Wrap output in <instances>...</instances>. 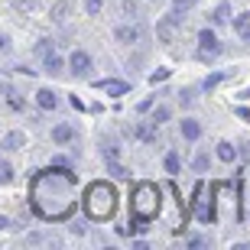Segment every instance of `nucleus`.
Masks as SVG:
<instances>
[{
	"instance_id": "obj_1",
	"label": "nucleus",
	"mask_w": 250,
	"mask_h": 250,
	"mask_svg": "<svg viewBox=\"0 0 250 250\" xmlns=\"http://www.w3.org/2000/svg\"><path fill=\"white\" fill-rule=\"evenodd\" d=\"M75 192H78V176L59 163V166H49L33 176L29 205L42 221H65L75 211Z\"/></svg>"
},
{
	"instance_id": "obj_2",
	"label": "nucleus",
	"mask_w": 250,
	"mask_h": 250,
	"mask_svg": "<svg viewBox=\"0 0 250 250\" xmlns=\"http://www.w3.org/2000/svg\"><path fill=\"white\" fill-rule=\"evenodd\" d=\"M117 211V192L107 182H91L84 188V214L91 221H107Z\"/></svg>"
},
{
	"instance_id": "obj_3",
	"label": "nucleus",
	"mask_w": 250,
	"mask_h": 250,
	"mask_svg": "<svg viewBox=\"0 0 250 250\" xmlns=\"http://www.w3.org/2000/svg\"><path fill=\"white\" fill-rule=\"evenodd\" d=\"M159 208H163V188L153 186V182H137L133 192H130V211L153 221L159 214Z\"/></svg>"
},
{
	"instance_id": "obj_4",
	"label": "nucleus",
	"mask_w": 250,
	"mask_h": 250,
	"mask_svg": "<svg viewBox=\"0 0 250 250\" xmlns=\"http://www.w3.org/2000/svg\"><path fill=\"white\" fill-rule=\"evenodd\" d=\"M214 195H218V186H198L195 188V205H192V214L198 224H211L214 221Z\"/></svg>"
},
{
	"instance_id": "obj_5",
	"label": "nucleus",
	"mask_w": 250,
	"mask_h": 250,
	"mask_svg": "<svg viewBox=\"0 0 250 250\" xmlns=\"http://www.w3.org/2000/svg\"><path fill=\"white\" fill-rule=\"evenodd\" d=\"M221 56V42H218V36H214L211 29H202L198 33V59L202 62H208V59Z\"/></svg>"
},
{
	"instance_id": "obj_6",
	"label": "nucleus",
	"mask_w": 250,
	"mask_h": 250,
	"mask_svg": "<svg viewBox=\"0 0 250 250\" xmlns=\"http://www.w3.org/2000/svg\"><path fill=\"white\" fill-rule=\"evenodd\" d=\"M182 23V13L179 10H172L166 20H159V26H156V33H159V39L163 42H172V36H176V26Z\"/></svg>"
},
{
	"instance_id": "obj_7",
	"label": "nucleus",
	"mask_w": 250,
	"mask_h": 250,
	"mask_svg": "<svg viewBox=\"0 0 250 250\" xmlns=\"http://www.w3.org/2000/svg\"><path fill=\"white\" fill-rule=\"evenodd\" d=\"M94 88L104 94H111V98H124L130 94V84L127 82H117V78H104V82H94Z\"/></svg>"
},
{
	"instance_id": "obj_8",
	"label": "nucleus",
	"mask_w": 250,
	"mask_h": 250,
	"mask_svg": "<svg viewBox=\"0 0 250 250\" xmlns=\"http://www.w3.org/2000/svg\"><path fill=\"white\" fill-rule=\"evenodd\" d=\"M68 68H72V75L84 78V75H88V68H91V56H88V52H82V49H75L72 59H68Z\"/></svg>"
},
{
	"instance_id": "obj_9",
	"label": "nucleus",
	"mask_w": 250,
	"mask_h": 250,
	"mask_svg": "<svg viewBox=\"0 0 250 250\" xmlns=\"http://www.w3.org/2000/svg\"><path fill=\"white\" fill-rule=\"evenodd\" d=\"M36 104L42 107V111H56L59 98H56V91H49V88H39V91H36Z\"/></svg>"
},
{
	"instance_id": "obj_10",
	"label": "nucleus",
	"mask_w": 250,
	"mask_h": 250,
	"mask_svg": "<svg viewBox=\"0 0 250 250\" xmlns=\"http://www.w3.org/2000/svg\"><path fill=\"white\" fill-rule=\"evenodd\" d=\"M72 137H75V130L68 124H56L52 127V143H72Z\"/></svg>"
},
{
	"instance_id": "obj_11",
	"label": "nucleus",
	"mask_w": 250,
	"mask_h": 250,
	"mask_svg": "<svg viewBox=\"0 0 250 250\" xmlns=\"http://www.w3.org/2000/svg\"><path fill=\"white\" fill-rule=\"evenodd\" d=\"M234 33L241 39H250V10L241 13V17H234Z\"/></svg>"
},
{
	"instance_id": "obj_12",
	"label": "nucleus",
	"mask_w": 250,
	"mask_h": 250,
	"mask_svg": "<svg viewBox=\"0 0 250 250\" xmlns=\"http://www.w3.org/2000/svg\"><path fill=\"white\" fill-rule=\"evenodd\" d=\"M42 68H46L49 75H62V59H59L56 52H49V56H42Z\"/></svg>"
},
{
	"instance_id": "obj_13",
	"label": "nucleus",
	"mask_w": 250,
	"mask_h": 250,
	"mask_svg": "<svg viewBox=\"0 0 250 250\" xmlns=\"http://www.w3.org/2000/svg\"><path fill=\"white\" fill-rule=\"evenodd\" d=\"M133 133H137L140 140H146V143H149V140H156V124H153V121H149V124H137Z\"/></svg>"
},
{
	"instance_id": "obj_14",
	"label": "nucleus",
	"mask_w": 250,
	"mask_h": 250,
	"mask_svg": "<svg viewBox=\"0 0 250 250\" xmlns=\"http://www.w3.org/2000/svg\"><path fill=\"white\" fill-rule=\"evenodd\" d=\"M218 159L221 163H234L237 159V146L234 143H218Z\"/></svg>"
},
{
	"instance_id": "obj_15",
	"label": "nucleus",
	"mask_w": 250,
	"mask_h": 250,
	"mask_svg": "<svg viewBox=\"0 0 250 250\" xmlns=\"http://www.w3.org/2000/svg\"><path fill=\"white\" fill-rule=\"evenodd\" d=\"M23 143H26V137H23L20 130H13V133H7V137H3V149H20Z\"/></svg>"
},
{
	"instance_id": "obj_16",
	"label": "nucleus",
	"mask_w": 250,
	"mask_h": 250,
	"mask_svg": "<svg viewBox=\"0 0 250 250\" xmlns=\"http://www.w3.org/2000/svg\"><path fill=\"white\" fill-rule=\"evenodd\" d=\"M228 17H231V3H218V10L211 13V23L221 26V23H228Z\"/></svg>"
},
{
	"instance_id": "obj_17",
	"label": "nucleus",
	"mask_w": 250,
	"mask_h": 250,
	"mask_svg": "<svg viewBox=\"0 0 250 250\" xmlns=\"http://www.w3.org/2000/svg\"><path fill=\"white\" fill-rule=\"evenodd\" d=\"M117 39H121V42H137L140 29L137 26H117Z\"/></svg>"
},
{
	"instance_id": "obj_18",
	"label": "nucleus",
	"mask_w": 250,
	"mask_h": 250,
	"mask_svg": "<svg viewBox=\"0 0 250 250\" xmlns=\"http://www.w3.org/2000/svg\"><path fill=\"white\" fill-rule=\"evenodd\" d=\"M182 137H186V140H198V137H202L198 121H182Z\"/></svg>"
},
{
	"instance_id": "obj_19",
	"label": "nucleus",
	"mask_w": 250,
	"mask_h": 250,
	"mask_svg": "<svg viewBox=\"0 0 250 250\" xmlns=\"http://www.w3.org/2000/svg\"><path fill=\"white\" fill-rule=\"evenodd\" d=\"M107 172H111L114 179H130V172H127V166H121V163H117V159H107Z\"/></svg>"
},
{
	"instance_id": "obj_20",
	"label": "nucleus",
	"mask_w": 250,
	"mask_h": 250,
	"mask_svg": "<svg viewBox=\"0 0 250 250\" xmlns=\"http://www.w3.org/2000/svg\"><path fill=\"white\" fill-rule=\"evenodd\" d=\"M224 78H228V75H224V72H214V75H208V78H205V82H202V88H205V91H211V88H218V84H221Z\"/></svg>"
},
{
	"instance_id": "obj_21",
	"label": "nucleus",
	"mask_w": 250,
	"mask_h": 250,
	"mask_svg": "<svg viewBox=\"0 0 250 250\" xmlns=\"http://www.w3.org/2000/svg\"><path fill=\"white\" fill-rule=\"evenodd\" d=\"M169 121V107L166 104H159L156 111H153V124H166Z\"/></svg>"
},
{
	"instance_id": "obj_22",
	"label": "nucleus",
	"mask_w": 250,
	"mask_h": 250,
	"mask_svg": "<svg viewBox=\"0 0 250 250\" xmlns=\"http://www.w3.org/2000/svg\"><path fill=\"white\" fill-rule=\"evenodd\" d=\"M166 172H169V176H176V172H179V153H169V156H166Z\"/></svg>"
},
{
	"instance_id": "obj_23",
	"label": "nucleus",
	"mask_w": 250,
	"mask_h": 250,
	"mask_svg": "<svg viewBox=\"0 0 250 250\" xmlns=\"http://www.w3.org/2000/svg\"><path fill=\"white\" fill-rule=\"evenodd\" d=\"M68 10H72L68 3H59V7L52 10V20H59V23H65V20H68Z\"/></svg>"
},
{
	"instance_id": "obj_24",
	"label": "nucleus",
	"mask_w": 250,
	"mask_h": 250,
	"mask_svg": "<svg viewBox=\"0 0 250 250\" xmlns=\"http://www.w3.org/2000/svg\"><path fill=\"white\" fill-rule=\"evenodd\" d=\"M0 182H3V186L13 182V169H10V163H3V159H0Z\"/></svg>"
},
{
	"instance_id": "obj_25",
	"label": "nucleus",
	"mask_w": 250,
	"mask_h": 250,
	"mask_svg": "<svg viewBox=\"0 0 250 250\" xmlns=\"http://www.w3.org/2000/svg\"><path fill=\"white\" fill-rule=\"evenodd\" d=\"M101 7H104V0H84V10H88L91 17H98V13H101Z\"/></svg>"
},
{
	"instance_id": "obj_26",
	"label": "nucleus",
	"mask_w": 250,
	"mask_h": 250,
	"mask_svg": "<svg viewBox=\"0 0 250 250\" xmlns=\"http://www.w3.org/2000/svg\"><path fill=\"white\" fill-rule=\"evenodd\" d=\"M198 0H172V10H179V13H186V10H192Z\"/></svg>"
},
{
	"instance_id": "obj_27",
	"label": "nucleus",
	"mask_w": 250,
	"mask_h": 250,
	"mask_svg": "<svg viewBox=\"0 0 250 250\" xmlns=\"http://www.w3.org/2000/svg\"><path fill=\"white\" fill-rule=\"evenodd\" d=\"M169 78V68H156V72L149 75V84H159V82H166Z\"/></svg>"
},
{
	"instance_id": "obj_28",
	"label": "nucleus",
	"mask_w": 250,
	"mask_h": 250,
	"mask_svg": "<svg viewBox=\"0 0 250 250\" xmlns=\"http://www.w3.org/2000/svg\"><path fill=\"white\" fill-rule=\"evenodd\" d=\"M36 52H39V56H49V52H52V42H49V39H39V42H36Z\"/></svg>"
},
{
	"instance_id": "obj_29",
	"label": "nucleus",
	"mask_w": 250,
	"mask_h": 250,
	"mask_svg": "<svg viewBox=\"0 0 250 250\" xmlns=\"http://www.w3.org/2000/svg\"><path fill=\"white\" fill-rule=\"evenodd\" d=\"M205 169H208V156L198 153V156H195V172H205Z\"/></svg>"
},
{
	"instance_id": "obj_30",
	"label": "nucleus",
	"mask_w": 250,
	"mask_h": 250,
	"mask_svg": "<svg viewBox=\"0 0 250 250\" xmlns=\"http://www.w3.org/2000/svg\"><path fill=\"white\" fill-rule=\"evenodd\" d=\"M13 7L17 10H33V0H13Z\"/></svg>"
},
{
	"instance_id": "obj_31",
	"label": "nucleus",
	"mask_w": 250,
	"mask_h": 250,
	"mask_svg": "<svg viewBox=\"0 0 250 250\" xmlns=\"http://www.w3.org/2000/svg\"><path fill=\"white\" fill-rule=\"evenodd\" d=\"M188 247H192V250H202V247H208V244H205L202 237H192V241H188Z\"/></svg>"
},
{
	"instance_id": "obj_32",
	"label": "nucleus",
	"mask_w": 250,
	"mask_h": 250,
	"mask_svg": "<svg viewBox=\"0 0 250 250\" xmlns=\"http://www.w3.org/2000/svg\"><path fill=\"white\" fill-rule=\"evenodd\" d=\"M72 107H75V111H84V101L78 98V94H72Z\"/></svg>"
},
{
	"instance_id": "obj_33",
	"label": "nucleus",
	"mask_w": 250,
	"mask_h": 250,
	"mask_svg": "<svg viewBox=\"0 0 250 250\" xmlns=\"http://www.w3.org/2000/svg\"><path fill=\"white\" fill-rule=\"evenodd\" d=\"M7 49H10V39L3 36V33H0V52H7Z\"/></svg>"
},
{
	"instance_id": "obj_34",
	"label": "nucleus",
	"mask_w": 250,
	"mask_h": 250,
	"mask_svg": "<svg viewBox=\"0 0 250 250\" xmlns=\"http://www.w3.org/2000/svg\"><path fill=\"white\" fill-rule=\"evenodd\" d=\"M7 224H10V221L3 218V214H0V231H7Z\"/></svg>"
}]
</instances>
